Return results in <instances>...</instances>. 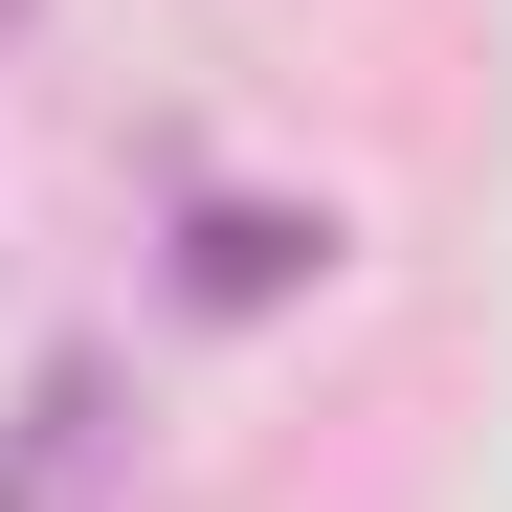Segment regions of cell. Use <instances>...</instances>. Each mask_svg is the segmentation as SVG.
Segmentation results:
<instances>
[{"mask_svg":"<svg viewBox=\"0 0 512 512\" xmlns=\"http://www.w3.org/2000/svg\"><path fill=\"white\" fill-rule=\"evenodd\" d=\"M112 446H134V423H112V357H45L23 379V446H0V512H90Z\"/></svg>","mask_w":512,"mask_h":512,"instance_id":"obj_1","label":"cell"},{"mask_svg":"<svg viewBox=\"0 0 512 512\" xmlns=\"http://www.w3.org/2000/svg\"><path fill=\"white\" fill-rule=\"evenodd\" d=\"M23 23H45V0H0V45H23Z\"/></svg>","mask_w":512,"mask_h":512,"instance_id":"obj_3","label":"cell"},{"mask_svg":"<svg viewBox=\"0 0 512 512\" xmlns=\"http://www.w3.org/2000/svg\"><path fill=\"white\" fill-rule=\"evenodd\" d=\"M312 268H334V223H290V201H201V223H179V290H201V312H268V290H312Z\"/></svg>","mask_w":512,"mask_h":512,"instance_id":"obj_2","label":"cell"}]
</instances>
